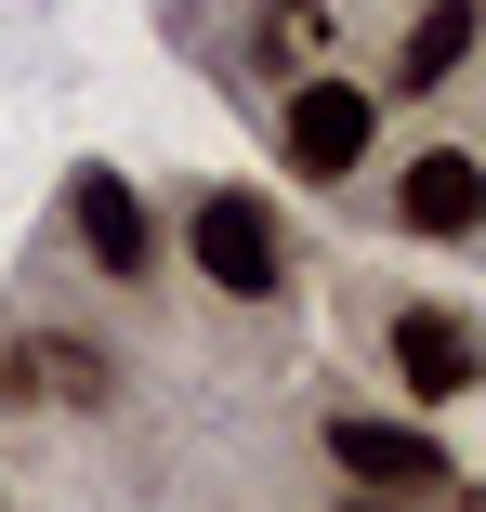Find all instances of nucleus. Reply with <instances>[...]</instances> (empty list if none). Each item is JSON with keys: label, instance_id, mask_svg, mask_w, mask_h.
I'll return each mask as SVG.
<instances>
[{"label": "nucleus", "instance_id": "7", "mask_svg": "<svg viewBox=\"0 0 486 512\" xmlns=\"http://www.w3.org/2000/svg\"><path fill=\"white\" fill-rule=\"evenodd\" d=\"M0 394H66V407H92V394H106V355H92V342H14V355H0Z\"/></svg>", "mask_w": 486, "mask_h": 512}, {"label": "nucleus", "instance_id": "6", "mask_svg": "<svg viewBox=\"0 0 486 512\" xmlns=\"http://www.w3.org/2000/svg\"><path fill=\"white\" fill-rule=\"evenodd\" d=\"M395 211H408V237H473L486 224V158L473 145H421L408 184H395Z\"/></svg>", "mask_w": 486, "mask_h": 512}, {"label": "nucleus", "instance_id": "1", "mask_svg": "<svg viewBox=\"0 0 486 512\" xmlns=\"http://www.w3.org/2000/svg\"><path fill=\"white\" fill-rule=\"evenodd\" d=\"M184 250H198V276H211L224 302H276V289H289L276 211H263L250 184H211V197H198V224H184Z\"/></svg>", "mask_w": 486, "mask_h": 512}, {"label": "nucleus", "instance_id": "5", "mask_svg": "<svg viewBox=\"0 0 486 512\" xmlns=\"http://www.w3.org/2000/svg\"><path fill=\"white\" fill-rule=\"evenodd\" d=\"M66 224H79L92 276H145V263H158V237H145V197H132L119 171H66Z\"/></svg>", "mask_w": 486, "mask_h": 512}, {"label": "nucleus", "instance_id": "8", "mask_svg": "<svg viewBox=\"0 0 486 512\" xmlns=\"http://www.w3.org/2000/svg\"><path fill=\"white\" fill-rule=\"evenodd\" d=\"M460 53H473V0H434V14L408 27V53H395V92H447Z\"/></svg>", "mask_w": 486, "mask_h": 512}, {"label": "nucleus", "instance_id": "3", "mask_svg": "<svg viewBox=\"0 0 486 512\" xmlns=\"http://www.w3.org/2000/svg\"><path fill=\"white\" fill-rule=\"evenodd\" d=\"M395 381H408L421 407H460V394L486 381V342L447 316V302H408V316H395Z\"/></svg>", "mask_w": 486, "mask_h": 512}, {"label": "nucleus", "instance_id": "2", "mask_svg": "<svg viewBox=\"0 0 486 512\" xmlns=\"http://www.w3.org/2000/svg\"><path fill=\"white\" fill-rule=\"evenodd\" d=\"M368 132H381V92L368 79H303V92H289V171H303V184H355Z\"/></svg>", "mask_w": 486, "mask_h": 512}, {"label": "nucleus", "instance_id": "4", "mask_svg": "<svg viewBox=\"0 0 486 512\" xmlns=\"http://www.w3.org/2000/svg\"><path fill=\"white\" fill-rule=\"evenodd\" d=\"M329 460H342L355 486H381V499L460 486V473H447V447H434V434H408V421H329Z\"/></svg>", "mask_w": 486, "mask_h": 512}]
</instances>
